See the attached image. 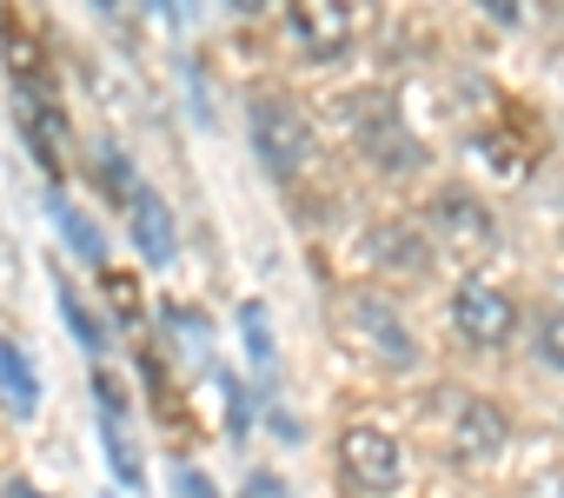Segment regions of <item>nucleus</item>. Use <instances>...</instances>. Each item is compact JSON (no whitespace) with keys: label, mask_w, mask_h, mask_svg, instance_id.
<instances>
[{"label":"nucleus","mask_w":564,"mask_h":498,"mask_svg":"<svg viewBox=\"0 0 564 498\" xmlns=\"http://www.w3.org/2000/svg\"><path fill=\"white\" fill-rule=\"evenodd\" d=\"M352 320H359V333H366V346L392 366V372H412L419 366V346H412V333H405V320L386 306V300H352Z\"/></svg>","instance_id":"obj_6"},{"label":"nucleus","mask_w":564,"mask_h":498,"mask_svg":"<svg viewBox=\"0 0 564 498\" xmlns=\"http://www.w3.org/2000/svg\"><path fill=\"white\" fill-rule=\"evenodd\" d=\"M246 498H286V485H279L272 472H252V478H246Z\"/></svg>","instance_id":"obj_21"},{"label":"nucleus","mask_w":564,"mask_h":498,"mask_svg":"<svg viewBox=\"0 0 564 498\" xmlns=\"http://www.w3.org/2000/svg\"><path fill=\"white\" fill-rule=\"evenodd\" d=\"M0 405L14 419H34V405H41V372L21 353V339H8V333H0Z\"/></svg>","instance_id":"obj_10"},{"label":"nucleus","mask_w":564,"mask_h":498,"mask_svg":"<svg viewBox=\"0 0 564 498\" xmlns=\"http://www.w3.org/2000/svg\"><path fill=\"white\" fill-rule=\"evenodd\" d=\"M485 8H491V21H505V28H518V21H524L518 0H485Z\"/></svg>","instance_id":"obj_23"},{"label":"nucleus","mask_w":564,"mask_h":498,"mask_svg":"<svg viewBox=\"0 0 564 498\" xmlns=\"http://www.w3.org/2000/svg\"><path fill=\"white\" fill-rule=\"evenodd\" d=\"M54 219H61V232H67V246H74L80 260H94V267L107 260V239L94 232V219H87V213H74V206H67L61 193H54Z\"/></svg>","instance_id":"obj_14"},{"label":"nucleus","mask_w":564,"mask_h":498,"mask_svg":"<svg viewBox=\"0 0 564 498\" xmlns=\"http://www.w3.org/2000/svg\"><path fill=\"white\" fill-rule=\"evenodd\" d=\"M94 405H100V419H107V458H113L120 485H147V465H140L133 432H127V399H120V386H113V379H94Z\"/></svg>","instance_id":"obj_9"},{"label":"nucleus","mask_w":564,"mask_h":498,"mask_svg":"<svg viewBox=\"0 0 564 498\" xmlns=\"http://www.w3.org/2000/svg\"><path fill=\"white\" fill-rule=\"evenodd\" d=\"M286 21H293V41L313 61H339L352 47V0H293Z\"/></svg>","instance_id":"obj_5"},{"label":"nucleus","mask_w":564,"mask_h":498,"mask_svg":"<svg viewBox=\"0 0 564 498\" xmlns=\"http://www.w3.org/2000/svg\"><path fill=\"white\" fill-rule=\"evenodd\" d=\"M8 498H47V491H34L28 478H14V485H8Z\"/></svg>","instance_id":"obj_24"},{"label":"nucleus","mask_w":564,"mask_h":498,"mask_svg":"<svg viewBox=\"0 0 564 498\" xmlns=\"http://www.w3.org/2000/svg\"><path fill=\"white\" fill-rule=\"evenodd\" d=\"M61 320H67V333L87 353H107V320H94V306L80 300V286H61Z\"/></svg>","instance_id":"obj_13"},{"label":"nucleus","mask_w":564,"mask_h":498,"mask_svg":"<svg viewBox=\"0 0 564 498\" xmlns=\"http://www.w3.org/2000/svg\"><path fill=\"white\" fill-rule=\"evenodd\" d=\"M232 8H239V14H259V8H265V0H232Z\"/></svg>","instance_id":"obj_26"},{"label":"nucleus","mask_w":564,"mask_h":498,"mask_svg":"<svg viewBox=\"0 0 564 498\" xmlns=\"http://www.w3.org/2000/svg\"><path fill=\"white\" fill-rule=\"evenodd\" d=\"M538 359H544L551 372H564V313H544V320H538Z\"/></svg>","instance_id":"obj_18"},{"label":"nucleus","mask_w":564,"mask_h":498,"mask_svg":"<svg viewBox=\"0 0 564 498\" xmlns=\"http://www.w3.org/2000/svg\"><path fill=\"white\" fill-rule=\"evenodd\" d=\"M0 41H8V67H14V80L34 87V80H41V54H34V41H28V28H21L14 14H0Z\"/></svg>","instance_id":"obj_15"},{"label":"nucleus","mask_w":564,"mask_h":498,"mask_svg":"<svg viewBox=\"0 0 564 498\" xmlns=\"http://www.w3.org/2000/svg\"><path fill=\"white\" fill-rule=\"evenodd\" d=\"M54 127H61V113H54V107H41V100H34V87H21V133H28V147H34V160H41V173H47V180H61Z\"/></svg>","instance_id":"obj_12"},{"label":"nucleus","mask_w":564,"mask_h":498,"mask_svg":"<svg viewBox=\"0 0 564 498\" xmlns=\"http://www.w3.org/2000/svg\"><path fill=\"white\" fill-rule=\"evenodd\" d=\"M94 8H100V14H113V8H120V0H94Z\"/></svg>","instance_id":"obj_27"},{"label":"nucleus","mask_w":564,"mask_h":498,"mask_svg":"<svg viewBox=\"0 0 564 498\" xmlns=\"http://www.w3.org/2000/svg\"><path fill=\"white\" fill-rule=\"evenodd\" d=\"M359 147H366L379 166H392V173H412V166L425 160V147H412V140H405V127L392 120V107H386V100H366V107H359Z\"/></svg>","instance_id":"obj_8"},{"label":"nucleus","mask_w":564,"mask_h":498,"mask_svg":"<svg viewBox=\"0 0 564 498\" xmlns=\"http://www.w3.org/2000/svg\"><path fill=\"white\" fill-rule=\"evenodd\" d=\"M173 8H180V21H186V14H193V0H173Z\"/></svg>","instance_id":"obj_28"},{"label":"nucleus","mask_w":564,"mask_h":498,"mask_svg":"<svg viewBox=\"0 0 564 498\" xmlns=\"http://www.w3.org/2000/svg\"><path fill=\"white\" fill-rule=\"evenodd\" d=\"M505 445H511L505 412H498L491 399H465V405H458V419H452V452H458L465 465H471V458L485 465V458H498Z\"/></svg>","instance_id":"obj_7"},{"label":"nucleus","mask_w":564,"mask_h":498,"mask_svg":"<svg viewBox=\"0 0 564 498\" xmlns=\"http://www.w3.org/2000/svg\"><path fill=\"white\" fill-rule=\"evenodd\" d=\"M452 326L471 339V346H505L518 333V306L491 286V280H458L452 286Z\"/></svg>","instance_id":"obj_3"},{"label":"nucleus","mask_w":564,"mask_h":498,"mask_svg":"<svg viewBox=\"0 0 564 498\" xmlns=\"http://www.w3.org/2000/svg\"><path fill=\"white\" fill-rule=\"evenodd\" d=\"M94 173H100V186H107V193H113L120 206H127V199L140 193V180H133V166H127V160H120L113 147H100V153H94Z\"/></svg>","instance_id":"obj_16"},{"label":"nucleus","mask_w":564,"mask_h":498,"mask_svg":"<svg viewBox=\"0 0 564 498\" xmlns=\"http://www.w3.org/2000/svg\"><path fill=\"white\" fill-rule=\"evenodd\" d=\"M180 491H186V498H219V491H213V478H199L193 465H180Z\"/></svg>","instance_id":"obj_22"},{"label":"nucleus","mask_w":564,"mask_h":498,"mask_svg":"<svg viewBox=\"0 0 564 498\" xmlns=\"http://www.w3.org/2000/svg\"><path fill=\"white\" fill-rule=\"evenodd\" d=\"M518 498H564V472H538V478H524Z\"/></svg>","instance_id":"obj_20"},{"label":"nucleus","mask_w":564,"mask_h":498,"mask_svg":"<svg viewBox=\"0 0 564 498\" xmlns=\"http://www.w3.org/2000/svg\"><path fill=\"white\" fill-rule=\"evenodd\" d=\"M246 120H252V153H259V166H265L272 180H300V173L313 166V127H306V113H300L293 100L259 94V100L246 107Z\"/></svg>","instance_id":"obj_1"},{"label":"nucleus","mask_w":564,"mask_h":498,"mask_svg":"<svg viewBox=\"0 0 564 498\" xmlns=\"http://www.w3.org/2000/svg\"><path fill=\"white\" fill-rule=\"evenodd\" d=\"M107 300H113V313H120V320H140V280L107 273Z\"/></svg>","instance_id":"obj_19"},{"label":"nucleus","mask_w":564,"mask_h":498,"mask_svg":"<svg viewBox=\"0 0 564 498\" xmlns=\"http://www.w3.org/2000/svg\"><path fill=\"white\" fill-rule=\"evenodd\" d=\"M339 465H346V478H352L366 498H386V491H399V478H405V445H399L392 432H379V425H346V432H339Z\"/></svg>","instance_id":"obj_2"},{"label":"nucleus","mask_w":564,"mask_h":498,"mask_svg":"<svg viewBox=\"0 0 564 498\" xmlns=\"http://www.w3.org/2000/svg\"><path fill=\"white\" fill-rule=\"evenodd\" d=\"M127 213H133V239H140V253H147L153 267H166V260H173V213H166V199L140 186V193L127 199Z\"/></svg>","instance_id":"obj_11"},{"label":"nucleus","mask_w":564,"mask_h":498,"mask_svg":"<svg viewBox=\"0 0 564 498\" xmlns=\"http://www.w3.org/2000/svg\"><path fill=\"white\" fill-rule=\"evenodd\" d=\"M239 333H246V353H252L259 366H272V320H265V313H259L252 300L239 306Z\"/></svg>","instance_id":"obj_17"},{"label":"nucleus","mask_w":564,"mask_h":498,"mask_svg":"<svg viewBox=\"0 0 564 498\" xmlns=\"http://www.w3.org/2000/svg\"><path fill=\"white\" fill-rule=\"evenodd\" d=\"M153 14H160V21H180V8H173V0H153Z\"/></svg>","instance_id":"obj_25"},{"label":"nucleus","mask_w":564,"mask_h":498,"mask_svg":"<svg viewBox=\"0 0 564 498\" xmlns=\"http://www.w3.org/2000/svg\"><path fill=\"white\" fill-rule=\"evenodd\" d=\"M432 232H438L445 246H465V253L498 246V219H491V206H485L471 186H445V193L432 199Z\"/></svg>","instance_id":"obj_4"}]
</instances>
